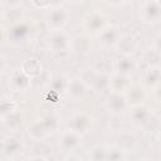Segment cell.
Segmentation results:
<instances>
[{
    "label": "cell",
    "instance_id": "6",
    "mask_svg": "<svg viewBox=\"0 0 161 161\" xmlns=\"http://www.w3.org/2000/svg\"><path fill=\"white\" fill-rule=\"evenodd\" d=\"M94 125L93 116L87 111H74L68 121V128L83 135L87 133Z\"/></svg>",
    "mask_w": 161,
    "mask_h": 161
},
{
    "label": "cell",
    "instance_id": "2",
    "mask_svg": "<svg viewBox=\"0 0 161 161\" xmlns=\"http://www.w3.org/2000/svg\"><path fill=\"white\" fill-rule=\"evenodd\" d=\"M70 36L64 29L49 30L45 38V45L49 53L62 58L70 53Z\"/></svg>",
    "mask_w": 161,
    "mask_h": 161
},
{
    "label": "cell",
    "instance_id": "35",
    "mask_svg": "<svg viewBox=\"0 0 161 161\" xmlns=\"http://www.w3.org/2000/svg\"><path fill=\"white\" fill-rule=\"evenodd\" d=\"M26 161H48V160L44 156H42V155H34V156L28 157Z\"/></svg>",
    "mask_w": 161,
    "mask_h": 161
},
{
    "label": "cell",
    "instance_id": "13",
    "mask_svg": "<svg viewBox=\"0 0 161 161\" xmlns=\"http://www.w3.org/2000/svg\"><path fill=\"white\" fill-rule=\"evenodd\" d=\"M140 83L147 89L153 91L161 83V67L158 64H150L141 74Z\"/></svg>",
    "mask_w": 161,
    "mask_h": 161
},
{
    "label": "cell",
    "instance_id": "25",
    "mask_svg": "<svg viewBox=\"0 0 161 161\" xmlns=\"http://www.w3.org/2000/svg\"><path fill=\"white\" fill-rule=\"evenodd\" d=\"M127 150L121 145L106 146V161H126Z\"/></svg>",
    "mask_w": 161,
    "mask_h": 161
},
{
    "label": "cell",
    "instance_id": "20",
    "mask_svg": "<svg viewBox=\"0 0 161 161\" xmlns=\"http://www.w3.org/2000/svg\"><path fill=\"white\" fill-rule=\"evenodd\" d=\"M88 89H89L88 86L78 75H75V77H72L69 79V86H68L67 96L70 97L74 101H80V99H83L87 96Z\"/></svg>",
    "mask_w": 161,
    "mask_h": 161
},
{
    "label": "cell",
    "instance_id": "38",
    "mask_svg": "<svg viewBox=\"0 0 161 161\" xmlns=\"http://www.w3.org/2000/svg\"><path fill=\"white\" fill-rule=\"evenodd\" d=\"M140 161H152V160H140Z\"/></svg>",
    "mask_w": 161,
    "mask_h": 161
},
{
    "label": "cell",
    "instance_id": "7",
    "mask_svg": "<svg viewBox=\"0 0 161 161\" xmlns=\"http://www.w3.org/2000/svg\"><path fill=\"white\" fill-rule=\"evenodd\" d=\"M3 156L6 160H14L19 157L24 151V141L16 135H6L1 140Z\"/></svg>",
    "mask_w": 161,
    "mask_h": 161
},
{
    "label": "cell",
    "instance_id": "18",
    "mask_svg": "<svg viewBox=\"0 0 161 161\" xmlns=\"http://www.w3.org/2000/svg\"><path fill=\"white\" fill-rule=\"evenodd\" d=\"M137 49H138V43H137L136 36L132 34H123L122 33L119 36V40L116 45V52L119 55L130 57V55H135Z\"/></svg>",
    "mask_w": 161,
    "mask_h": 161
},
{
    "label": "cell",
    "instance_id": "9",
    "mask_svg": "<svg viewBox=\"0 0 161 161\" xmlns=\"http://www.w3.org/2000/svg\"><path fill=\"white\" fill-rule=\"evenodd\" d=\"M31 78H29L20 68L9 72L8 78V88L14 93H24L30 89Z\"/></svg>",
    "mask_w": 161,
    "mask_h": 161
},
{
    "label": "cell",
    "instance_id": "17",
    "mask_svg": "<svg viewBox=\"0 0 161 161\" xmlns=\"http://www.w3.org/2000/svg\"><path fill=\"white\" fill-rule=\"evenodd\" d=\"M137 67H138V63L133 55H130V57L119 55L113 63V72L132 77V74L137 70Z\"/></svg>",
    "mask_w": 161,
    "mask_h": 161
},
{
    "label": "cell",
    "instance_id": "12",
    "mask_svg": "<svg viewBox=\"0 0 161 161\" xmlns=\"http://www.w3.org/2000/svg\"><path fill=\"white\" fill-rule=\"evenodd\" d=\"M121 30L116 24H109L97 35L98 44L104 49H116V45L121 36Z\"/></svg>",
    "mask_w": 161,
    "mask_h": 161
},
{
    "label": "cell",
    "instance_id": "31",
    "mask_svg": "<svg viewBox=\"0 0 161 161\" xmlns=\"http://www.w3.org/2000/svg\"><path fill=\"white\" fill-rule=\"evenodd\" d=\"M30 5H31V6H34V8L42 9V10H48V9H50L54 4H53V3H50V1H31V3H30Z\"/></svg>",
    "mask_w": 161,
    "mask_h": 161
},
{
    "label": "cell",
    "instance_id": "14",
    "mask_svg": "<svg viewBox=\"0 0 161 161\" xmlns=\"http://www.w3.org/2000/svg\"><path fill=\"white\" fill-rule=\"evenodd\" d=\"M93 49V40L92 36L83 33L72 36L70 39V53L78 55H88Z\"/></svg>",
    "mask_w": 161,
    "mask_h": 161
},
{
    "label": "cell",
    "instance_id": "4",
    "mask_svg": "<svg viewBox=\"0 0 161 161\" xmlns=\"http://www.w3.org/2000/svg\"><path fill=\"white\" fill-rule=\"evenodd\" d=\"M70 18L69 10L59 3H55L50 9L45 11L44 15V23L48 28V30H58L64 29V26L68 24Z\"/></svg>",
    "mask_w": 161,
    "mask_h": 161
},
{
    "label": "cell",
    "instance_id": "5",
    "mask_svg": "<svg viewBox=\"0 0 161 161\" xmlns=\"http://www.w3.org/2000/svg\"><path fill=\"white\" fill-rule=\"evenodd\" d=\"M138 18L145 24L161 21V3L157 0H146L138 5Z\"/></svg>",
    "mask_w": 161,
    "mask_h": 161
},
{
    "label": "cell",
    "instance_id": "37",
    "mask_svg": "<svg viewBox=\"0 0 161 161\" xmlns=\"http://www.w3.org/2000/svg\"><path fill=\"white\" fill-rule=\"evenodd\" d=\"M157 141H158V146H160V148H161V130H160V132H158V136H157Z\"/></svg>",
    "mask_w": 161,
    "mask_h": 161
},
{
    "label": "cell",
    "instance_id": "39",
    "mask_svg": "<svg viewBox=\"0 0 161 161\" xmlns=\"http://www.w3.org/2000/svg\"><path fill=\"white\" fill-rule=\"evenodd\" d=\"M160 34H161V33H160Z\"/></svg>",
    "mask_w": 161,
    "mask_h": 161
},
{
    "label": "cell",
    "instance_id": "23",
    "mask_svg": "<svg viewBox=\"0 0 161 161\" xmlns=\"http://www.w3.org/2000/svg\"><path fill=\"white\" fill-rule=\"evenodd\" d=\"M39 118L42 119V122L44 123L47 131L49 132V135L52 136L53 133H55L57 131H59L60 128V116L55 112V111H44L39 114Z\"/></svg>",
    "mask_w": 161,
    "mask_h": 161
},
{
    "label": "cell",
    "instance_id": "21",
    "mask_svg": "<svg viewBox=\"0 0 161 161\" xmlns=\"http://www.w3.org/2000/svg\"><path fill=\"white\" fill-rule=\"evenodd\" d=\"M28 136L34 141V142H42L44 140H47L50 135L47 131L44 123L42 122V119L39 118V116L36 118H34L29 126H28Z\"/></svg>",
    "mask_w": 161,
    "mask_h": 161
},
{
    "label": "cell",
    "instance_id": "32",
    "mask_svg": "<svg viewBox=\"0 0 161 161\" xmlns=\"http://www.w3.org/2000/svg\"><path fill=\"white\" fill-rule=\"evenodd\" d=\"M152 50L156 52L158 55H161V34L153 38L152 40Z\"/></svg>",
    "mask_w": 161,
    "mask_h": 161
},
{
    "label": "cell",
    "instance_id": "19",
    "mask_svg": "<svg viewBox=\"0 0 161 161\" xmlns=\"http://www.w3.org/2000/svg\"><path fill=\"white\" fill-rule=\"evenodd\" d=\"M133 83L135 82H133L132 77L112 72L111 73V79H109V92L126 93Z\"/></svg>",
    "mask_w": 161,
    "mask_h": 161
},
{
    "label": "cell",
    "instance_id": "1",
    "mask_svg": "<svg viewBox=\"0 0 161 161\" xmlns=\"http://www.w3.org/2000/svg\"><path fill=\"white\" fill-rule=\"evenodd\" d=\"M39 34V24L34 19H24L4 30L8 40L13 44H29L36 39Z\"/></svg>",
    "mask_w": 161,
    "mask_h": 161
},
{
    "label": "cell",
    "instance_id": "33",
    "mask_svg": "<svg viewBox=\"0 0 161 161\" xmlns=\"http://www.w3.org/2000/svg\"><path fill=\"white\" fill-rule=\"evenodd\" d=\"M63 161H84L79 155H77V153H74V152H72V153H68L64 158H63Z\"/></svg>",
    "mask_w": 161,
    "mask_h": 161
},
{
    "label": "cell",
    "instance_id": "11",
    "mask_svg": "<svg viewBox=\"0 0 161 161\" xmlns=\"http://www.w3.org/2000/svg\"><path fill=\"white\" fill-rule=\"evenodd\" d=\"M104 107L106 109L112 114H122L130 108V104L127 102V98L125 93L118 92H108L107 97L104 99Z\"/></svg>",
    "mask_w": 161,
    "mask_h": 161
},
{
    "label": "cell",
    "instance_id": "36",
    "mask_svg": "<svg viewBox=\"0 0 161 161\" xmlns=\"http://www.w3.org/2000/svg\"><path fill=\"white\" fill-rule=\"evenodd\" d=\"M0 70H1L3 74L6 72V58H5L4 54L1 55V68H0Z\"/></svg>",
    "mask_w": 161,
    "mask_h": 161
},
{
    "label": "cell",
    "instance_id": "16",
    "mask_svg": "<svg viewBox=\"0 0 161 161\" xmlns=\"http://www.w3.org/2000/svg\"><path fill=\"white\" fill-rule=\"evenodd\" d=\"M127 102L130 104V108L132 107H137V106H142L145 104L147 97H148V91L141 84V83H133L130 89L125 93Z\"/></svg>",
    "mask_w": 161,
    "mask_h": 161
},
{
    "label": "cell",
    "instance_id": "15",
    "mask_svg": "<svg viewBox=\"0 0 161 161\" xmlns=\"http://www.w3.org/2000/svg\"><path fill=\"white\" fill-rule=\"evenodd\" d=\"M6 4L9 5V8H5L1 4L0 6H1V18L4 21L9 23V26L19 21H23L25 19V13L24 9L21 8V3H6Z\"/></svg>",
    "mask_w": 161,
    "mask_h": 161
},
{
    "label": "cell",
    "instance_id": "10",
    "mask_svg": "<svg viewBox=\"0 0 161 161\" xmlns=\"http://www.w3.org/2000/svg\"><path fill=\"white\" fill-rule=\"evenodd\" d=\"M83 142V135L70 130V128H65L60 132L59 135V140H58V146L62 151L72 153L73 151H75Z\"/></svg>",
    "mask_w": 161,
    "mask_h": 161
},
{
    "label": "cell",
    "instance_id": "28",
    "mask_svg": "<svg viewBox=\"0 0 161 161\" xmlns=\"http://www.w3.org/2000/svg\"><path fill=\"white\" fill-rule=\"evenodd\" d=\"M98 72H99V70H98L97 68H94V67H84V68L80 69L78 77H79V78L88 86V88L91 89L92 86H93V83H94V80H96V78H97V75H98Z\"/></svg>",
    "mask_w": 161,
    "mask_h": 161
},
{
    "label": "cell",
    "instance_id": "24",
    "mask_svg": "<svg viewBox=\"0 0 161 161\" xmlns=\"http://www.w3.org/2000/svg\"><path fill=\"white\" fill-rule=\"evenodd\" d=\"M69 79L64 74H55L50 78L49 80V91L55 93L57 96H67L68 93V86H69Z\"/></svg>",
    "mask_w": 161,
    "mask_h": 161
},
{
    "label": "cell",
    "instance_id": "29",
    "mask_svg": "<svg viewBox=\"0 0 161 161\" xmlns=\"http://www.w3.org/2000/svg\"><path fill=\"white\" fill-rule=\"evenodd\" d=\"M89 161H106V146L94 145L88 152Z\"/></svg>",
    "mask_w": 161,
    "mask_h": 161
},
{
    "label": "cell",
    "instance_id": "22",
    "mask_svg": "<svg viewBox=\"0 0 161 161\" xmlns=\"http://www.w3.org/2000/svg\"><path fill=\"white\" fill-rule=\"evenodd\" d=\"M20 69L29 77V78H36L42 74L43 72V63L40 62L39 58L36 57H29L23 60Z\"/></svg>",
    "mask_w": 161,
    "mask_h": 161
},
{
    "label": "cell",
    "instance_id": "3",
    "mask_svg": "<svg viewBox=\"0 0 161 161\" xmlns=\"http://www.w3.org/2000/svg\"><path fill=\"white\" fill-rule=\"evenodd\" d=\"M108 25L106 14L99 9H91L88 10L82 20V28L86 34L91 35L92 38L96 36Z\"/></svg>",
    "mask_w": 161,
    "mask_h": 161
},
{
    "label": "cell",
    "instance_id": "8",
    "mask_svg": "<svg viewBox=\"0 0 161 161\" xmlns=\"http://www.w3.org/2000/svg\"><path fill=\"white\" fill-rule=\"evenodd\" d=\"M130 119L131 123L138 128H146L148 127L152 121L155 119V114L152 108H150L146 104L142 106H137V107H132L130 108Z\"/></svg>",
    "mask_w": 161,
    "mask_h": 161
},
{
    "label": "cell",
    "instance_id": "34",
    "mask_svg": "<svg viewBox=\"0 0 161 161\" xmlns=\"http://www.w3.org/2000/svg\"><path fill=\"white\" fill-rule=\"evenodd\" d=\"M152 96H153V98H155L157 102L161 103V83L152 91Z\"/></svg>",
    "mask_w": 161,
    "mask_h": 161
},
{
    "label": "cell",
    "instance_id": "30",
    "mask_svg": "<svg viewBox=\"0 0 161 161\" xmlns=\"http://www.w3.org/2000/svg\"><path fill=\"white\" fill-rule=\"evenodd\" d=\"M21 119H23V116H21L20 111H18L6 118H3V123L10 128H14V127H18L19 125H21Z\"/></svg>",
    "mask_w": 161,
    "mask_h": 161
},
{
    "label": "cell",
    "instance_id": "26",
    "mask_svg": "<svg viewBox=\"0 0 161 161\" xmlns=\"http://www.w3.org/2000/svg\"><path fill=\"white\" fill-rule=\"evenodd\" d=\"M99 70V69H98ZM111 73L107 70H99L98 75L92 86V91L94 92H102V91H108L109 92V79H111Z\"/></svg>",
    "mask_w": 161,
    "mask_h": 161
},
{
    "label": "cell",
    "instance_id": "27",
    "mask_svg": "<svg viewBox=\"0 0 161 161\" xmlns=\"http://www.w3.org/2000/svg\"><path fill=\"white\" fill-rule=\"evenodd\" d=\"M20 111L19 109V104L15 99H11V98H3L1 99V103H0V113H1V119L3 118H6L9 117L10 114L15 113Z\"/></svg>",
    "mask_w": 161,
    "mask_h": 161
}]
</instances>
